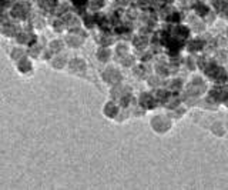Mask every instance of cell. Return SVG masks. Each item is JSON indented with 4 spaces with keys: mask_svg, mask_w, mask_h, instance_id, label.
<instances>
[{
    "mask_svg": "<svg viewBox=\"0 0 228 190\" xmlns=\"http://www.w3.org/2000/svg\"><path fill=\"white\" fill-rule=\"evenodd\" d=\"M153 125H154V127H157V129H161V130L168 127V123H164L163 120H161V117H156V120H154V123H153Z\"/></svg>",
    "mask_w": 228,
    "mask_h": 190,
    "instance_id": "cell-1",
    "label": "cell"
}]
</instances>
